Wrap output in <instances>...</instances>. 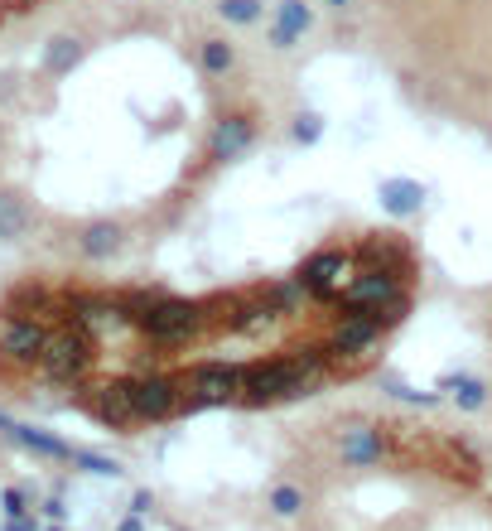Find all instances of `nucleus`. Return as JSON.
I'll return each mask as SVG.
<instances>
[{"label": "nucleus", "instance_id": "nucleus-1", "mask_svg": "<svg viewBox=\"0 0 492 531\" xmlns=\"http://www.w3.org/2000/svg\"><path fill=\"white\" fill-rule=\"evenodd\" d=\"M420 300L425 252L391 223H338L275 266L203 285L25 276L0 314L29 319L39 348L5 387L58 396L116 435L290 411L372 377Z\"/></svg>", "mask_w": 492, "mask_h": 531}, {"label": "nucleus", "instance_id": "nucleus-2", "mask_svg": "<svg viewBox=\"0 0 492 531\" xmlns=\"http://www.w3.org/2000/svg\"><path fill=\"white\" fill-rule=\"evenodd\" d=\"M54 194L34 232L82 261L169 237L227 169L285 126V78L256 34L203 0H121L44 44Z\"/></svg>", "mask_w": 492, "mask_h": 531}, {"label": "nucleus", "instance_id": "nucleus-3", "mask_svg": "<svg viewBox=\"0 0 492 531\" xmlns=\"http://www.w3.org/2000/svg\"><path fill=\"white\" fill-rule=\"evenodd\" d=\"M266 517L290 531H492V454L410 406H328L285 430Z\"/></svg>", "mask_w": 492, "mask_h": 531}, {"label": "nucleus", "instance_id": "nucleus-4", "mask_svg": "<svg viewBox=\"0 0 492 531\" xmlns=\"http://www.w3.org/2000/svg\"><path fill=\"white\" fill-rule=\"evenodd\" d=\"M415 112L492 145V0H309Z\"/></svg>", "mask_w": 492, "mask_h": 531}, {"label": "nucleus", "instance_id": "nucleus-5", "mask_svg": "<svg viewBox=\"0 0 492 531\" xmlns=\"http://www.w3.org/2000/svg\"><path fill=\"white\" fill-rule=\"evenodd\" d=\"M488 367H492V305H488Z\"/></svg>", "mask_w": 492, "mask_h": 531}]
</instances>
